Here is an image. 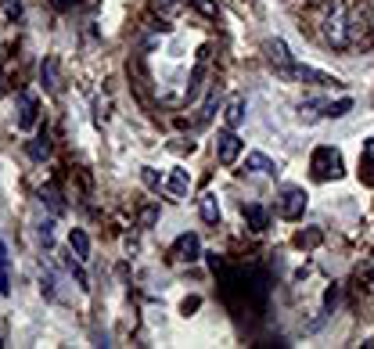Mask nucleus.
<instances>
[{
    "label": "nucleus",
    "instance_id": "24",
    "mask_svg": "<svg viewBox=\"0 0 374 349\" xmlns=\"http://www.w3.org/2000/svg\"><path fill=\"white\" fill-rule=\"evenodd\" d=\"M155 220H159V205H148V209L141 212V227H151Z\"/></svg>",
    "mask_w": 374,
    "mask_h": 349
},
{
    "label": "nucleus",
    "instance_id": "25",
    "mask_svg": "<svg viewBox=\"0 0 374 349\" xmlns=\"http://www.w3.org/2000/svg\"><path fill=\"white\" fill-rule=\"evenodd\" d=\"M159 8H162L166 15H173V11H180V8H187V0H159Z\"/></svg>",
    "mask_w": 374,
    "mask_h": 349
},
{
    "label": "nucleus",
    "instance_id": "11",
    "mask_svg": "<svg viewBox=\"0 0 374 349\" xmlns=\"http://www.w3.org/2000/svg\"><path fill=\"white\" fill-rule=\"evenodd\" d=\"M198 212H202L205 224H220V198H216L212 191H205V195L198 198Z\"/></svg>",
    "mask_w": 374,
    "mask_h": 349
},
{
    "label": "nucleus",
    "instance_id": "9",
    "mask_svg": "<svg viewBox=\"0 0 374 349\" xmlns=\"http://www.w3.org/2000/svg\"><path fill=\"white\" fill-rule=\"evenodd\" d=\"M292 80H302V83H317V87H335L338 80L335 76H328V72H321V69H309V65H299L295 61V69L288 72Z\"/></svg>",
    "mask_w": 374,
    "mask_h": 349
},
{
    "label": "nucleus",
    "instance_id": "13",
    "mask_svg": "<svg viewBox=\"0 0 374 349\" xmlns=\"http://www.w3.org/2000/svg\"><path fill=\"white\" fill-rule=\"evenodd\" d=\"M367 15L360 11V8H349V44H360L363 37H367Z\"/></svg>",
    "mask_w": 374,
    "mask_h": 349
},
{
    "label": "nucleus",
    "instance_id": "6",
    "mask_svg": "<svg viewBox=\"0 0 374 349\" xmlns=\"http://www.w3.org/2000/svg\"><path fill=\"white\" fill-rule=\"evenodd\" d=\"M37 115H40V105H37V98H33V94H18V130H33V126H37Z\"/></svg>",
    "mask_w": 374,
    "mask_h": 349
},
{
    "label": "nucleus",
    "instance_id": "8",
    "mask_svg": "<svg viewBox=\"0 0 374 349\" xmlns=\"http://www.w3.org/2000/svg\"><path fill=\"white\" fill-rule=\"evenodd\" d=\"M245 170H248V173H256V177H277V163H273L270 155H263V151H248Z\"/></svg>",
    "mask_w": 374,
    "mask_h": 349
},
{
    "label": "nucleus",
    "instance_id": "19",
    "mask_svg": "<svg viewBox=\"0 0 374 349\" xmlns=\"http://www.w3.org/2000/svg\"><path fill=\"white\" fill-rule=\"evenodd\" d=\"M321 238H324L321 227H309V231H299V234H295V245H299V248H314V245H321Z\"/></svg>",
    "mask_w": 374,
    "mask_h": 349
},
{
    "label": "nucleus",
    "instance_id": "12",
    "mask_svg": "<svg viewBox=\"0 0 374 349\" xmlns=\"http://www.w3.org/2000/svg\"><path fill=\"white\" fill-rule=\"evenodd\" d=\"M187 187H191V173H187V170H173L169 180H166V191H169L173 198H183Z\"/></svg>",
    "mask_w": 374,
    "mask_h": 349
},
{
    "label": "nucleus",
    "instance_id": "29",
    "mask_svg": "<svg viewBox=\"0 0 374 349\" xmlns=\"http://www.w3.org/2000/svg\"><path fill=\"white\" fill-rule=\"evenodd\" d=\"M363 274H367V277H370V281H374V263H370V267H367V270H363Z\"/></svg>",
    "mask_w": 374,
    "mask_h": 349
},
{
    "label": "nucleus",
    "instance_id": "3",
    "mask_svg": "<svg viewBox=\"0 0 374 349\" xmlns=\"http://www.w3.org/2000/svg\"><path fill=\"white\" fill-rule=\"evenodd\" d=\"M306 191L299 184H285L280 187V195H277V216L280 220H299L302 212H306Z\"/></svg>",
    "mask_w": 374,
    "mask_h": 349
},
{
    "label": "nucleus",
    "instance_id": "4",
    "mask_svg": "<svg viewBox=\"0 0 374 349\" xmlns=\"http://www.w3.org/2000/svg\"><path fill=\"white\" fill-rule=\"evenodd\" d=\"M238 155H241V137L227 126V130L216 134V158H220L224 166H234V163H238Z\"/></svg>",
    "mask_w": 374,
    "mask_h": 349
},
{
    "label": "nucleus",
    "instance_id": "2",
    "mask_svg": "<svg viewBox=\"0 0 374 349\" xmlns=\"http://www.w3.org/2000/svg\"><path fill=\"white\" fill-rule=\"evenodd\" d=\"M309 170H314L317 180H338V177H346V163H342V151L331 148V144L314 148V155H309Z\"/></svg>",
    "mask_w": 374,
    "mask_h": 349
},
{
    "label": "nucleus",
    "instance_id": "21",
    "mask_svg": "<svg viewBox=\"0 0 374 349\" xmlns=\"http://www.w3.org/2000/svg\"><path fill=\"white\" fill-rule=\"evenodd\" d=\"M187 4H191L195 11H202L205 18H216V15H220V8H216V0H187Z\"/></svg>",
    "mask_w": 374,
    "mask_h": 349
},
{
    "label": "nucleus",
    "instance_id": "15",
    "mask_svg": "<svg viewBox=\"0 0 374 349\" xmlns=\"http://www.w3.org/2000/svg\"><path fill=\"white\" fill-rule=\"evenodd\" d=\"M0 296H11V256L4 238H0Z\"/></svg>",
    "mask_w": 374,
    "mask_h": 349
},
{
    "label": "nucleus",
    "instance_id": "1",
    "mask_svg": "<svg viewBox=\"0 0 374 349\" xmlns=\"http://www.w3.org/2000/svg\"><path fill=\"white\" fill-rule=\"evenodd\" d=\"M321 40L331 51H346L349 44V0H328L321 11Z\"/></svg>",
    "mask_w": 374,
    "mask_h": 349
},
{
    "label": "nucleus",
    "instance_id": "17",
    "mask_svg": "<svg viewBox=\"0 0 374 349\" xmlns=\"http://www.w3.org/2000/svg\"><path fill=\"white\" fill-rule=\"evenodd\" d=\"M245 112H248V105H245V98L241 94H234V98L227 101V112H224V119H227V126L234 130V126H241V119H245Z\"/></svg>",
    "mask_w": 374,
    "mask_h": 349
},
{
    "label": "nucleus",
    "instance_id": "27",
    "mask_svg": "<svg viewBox=\"0 0 374 349\" xmlns=\"http://www.w3.org/2000/svg\"><path fill=\"white\" fill-rule=\"evenodd\" d=\"M335 303H338V288H335V284H331V288L324 292V310L331 313V310H335Z\"/></svg>",
    "mask_w": 374,
    "mask_h": 349
},
{
    "label": "nucleus",
    "instance_id": "14",
    "mask_svg": "<svg viewBox=\"0 0 374 349\" xmlns=\"http://www.w3.org/2000/svg\"><path fill=\"white\" fill-rule=\"evenodd\" d=\"M69 248L76 252L79 263H86V260H90V238H86V231L72 227V231H69Z\"/></svg>",
    "mask_w": 374,
    "mask_h": 349
},
{
    "label": "nucleus",
    "instance_id": "16",
    "mask_svg": "<svg viewBox=\"0 0 374 349\" xmlns=\"http://www.w3.org/2000/svg\"><path fill=\"white\" fill-rule=\"evenodd\" d=\"M25 151H29V158H33V163H44V158L51 155V137H47V130L44 134H37L33 141L25 144Z\"/></svg>",
    "mask_w": 374,
    "mask_h": 349
},
{
    "label": "nucleus",
    "instance_id": "10",
    "mask_svg": "<svg viewBox=\"0 0 374 349\" xmlns=\"http://www.w3.org/2000/svg\"><path fill=\"white\" fill-rule=\"evenodd\" d=\"M245 220H248V227H252L256 234H263V231L270 227V212H266L263 205H256V202L245 205Z\"/></svg>",
    "mask_w": 374,
    "mask_h": 349
},
{
    "label": "nucleus",
    "instance_id": "26",
    "mask_svg": "<svg viewBox=\"0 0 374 349\" xmlns=\"http://www.w3.org/2000/svg\"><path fill=\"white\" fill-rule=\"evenodd\" d=\"M4 15L8 18H18L22 15V0H4Z\"/></svg>",
    "mask_w": 374,
    "mask_h": 349
},
{
    "label": "nucleus",
    "instance_id": "5",
    "mask_svg": "<svg viewBox=\"0 0 374 349\" xmlns=\"http://www.w3.org/2000/svg\"><path fill=\"white\" fill-rule=\"evenodd\" d=\"M173 256H176L180 263H195V260L202 256V241H198V234L183 231V234L173 241Z\"/></svg>",
    "mask_w": 374,
    "mask_h": 349
},
{
    "label": "nucleus",
    "instance_id": "18",
    "mask_svg": "<svg viewBox=\"0 0 374 349\" xmlns=\"http://www.w3.org/2000/svg\"><path fill=\"white\" fill-rule=\"evenodd\" d=\"M40 80H44L47 94H58V61H54V58H44V65H40Z\"/></svg>",
    "mask_w": 374,
    "mask_h": 349
},
{
    "label": "nucleus",
    "instance_id": "20",
    "mask_svg": "<svg viewBox=\"0 0 374 349\" xmlns=\"http://www.w3.org/2000/svg\"><path fill=\"white\" fill-rule=\"evenodd\" d=\"M349 108H353V101H349V98H342V101H328V105H324V119H342V115H349Z\"/></svg>",
    "mask_w": 374,
    "mask_h": 349
},
{
    "label": "nucleus",
    "instance_id": "23",
    "mask_svg": "<svg viewBox=\"0 0 374 349\" xmlns=\"http://www.w3.org/2000/svg\"><path fill=\"white\" fill-rule=\"evenodd\" d=\"M216 108H220V98H216V94H209V101L202 105V115H198V122H209Z\"/></svg>",
    "mask_w": 374,
    "mask_h": 349
},
{
    "label": "nucleus",
    "instance_id": "7",
    "mask_svg": "<svg viewBox=\"0 0 374 349\" xmlns=\"http://www.w3.org/2000/svg\"><path fill=\"white\" fill-rule=\"evenodd\" d=\"M266 54H270V61L277 65V72L288 76V72L295 69V58H292V51H288L285 40H270V44H266Z\"/></svg>",
    "mask_w": 374,
    "mask_h": 349
},
{
    "label": "nucleus",
    "instance_id": "22",
    "mask_svg": "<svg viewBox=\"0 0 374 349\" xmlns=\"http://www.w3.org/2000/svg\"><path fill=\"white\" fill-rule=\"evenodd\" d=\"M141 180H144V187H148V191H159V187H162L159 173H155L151 166H144V170H141Z\"/></svg>",
    "mask_w": 374,
    "mask_h": 349
},
{
    "label": "nucleus",
    "instance_id": "28",
    "mask_svg": "<svg viewBox=\"0 0 374 349\" xmlns=\"http://www.w3.org/2000/svg\"><path fill=\"white\" fill-rule=\"evenodd\" d=\"M51 4H54V8H69V4H72V0H51Z\"/></svg>",
    "mask_w": 374,
    "mask_h": 349
}]
</instances>
